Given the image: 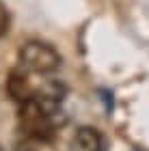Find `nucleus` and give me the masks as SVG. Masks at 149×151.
Instances as JSON below:
<instances>
[{
    "label": "nucleus",
    "mask_w": 149,
    "mask_h": 151,
    "mask_svg": "<svg viewBox=\"0 0 149 151\" xmlns=\"http://www.w3.org/2000/svg\"><path fill=\"white\" fill-rule=\"evenodd\" d=\"M19 65L22 69L39 76L54 73L60 67V54L50 43L43 41H26L19 50Z\"/></svg>",
    "instance_id": "f257e3e1"
},
{
    "label": "nucleus",
    "mask_w": 149,
    "mask_h": 151,
    "mask_svg": "<svg viewBox=\"0 0 149 151\" xmlns=\"http://www.w3.org/2000/svg\"><path fill=\"white\" fill-rule=\"evenodd\" d=\"M9 91L13 95V99L15 101H26V99H30L32 97V88L28 86V78H26V73L22 71H13L11 73V80H9Z\"/></svg>",
    "instance_id": "7ed1b4c3"
},
{
    "label": "nucleus",
    "mask_w": 149,
    "mask_h": 151,
    "mask_svg": "<svg viewBox=\"0 0 149 151\" xmlns=\"http://www.w3.org/2000/svg\"><path fill=\"white\" fill-rule=\"evenodd\" d=\"M71 151H104V138L95 127L82 125L71 138Z\"/></svg>",
    "instance_id": "f03ea898"
}]
</instances>
